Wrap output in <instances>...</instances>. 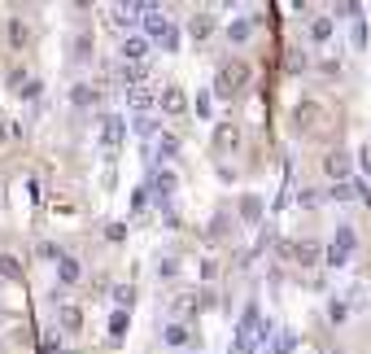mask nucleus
Returning <instances> with one entry per match:
<instances>
[{"label": "nucleus", "mask_w": 371, "mask_h": 354, "mask_svg": "<svg viewBox=\"0 0 371 354\" xmlns=\"http://www.w3.org/2000/svg\"><path fill=\"white\" fill-rule=\"evenodd\" d=\"M336 249H345V254H354V228L349 223H341V228H336V240H332Z\"/></svg>", "instance_id": "5701e85b"}, {"label": "nucleus", "mask_w": 371, "mask_h": 354, "mask_svg": "<svg viewBox=\"0 0 371 354\" xmlns=\"http://www.w3.org/2000/svg\"><path fill=\"white\" fill-rule=\"evenodd\" d=\"M105 236H109V240H123V236H127V228H123V223H109Z\"/></svg>", "instance_id": "4c0bfd02"}, {"label": "nucleus", "mask_w": 371, "mask_h": 354, "mask_svg": "<svg viewBox=\"0 0 371 354\" xmlns=\"http://www.w3.org/2000/svg\"><path fill=\"white\" fill-rule=\"evenodd\" d=\"M249 75H253V70H249V61L232 57V61H223V66H219V75H214V88H210V92H214V96H228V101H232L236 92H245Z\"/></svg>", "instance_id": "f257e3e1"}, {"label": "nucleus", "mask_w": 371, "mask_h": 354, "mask_svg": "<svg viewBox=\"0 0 371 354\" xmlns=\"http://www.w3.org/2000/svg\"><path fill=\"white\" fill-rule=\"evenodd\" d=\"M157 109H162V114H188L192 101H188V92L180 84H166L162 92H157Z\"/></svg>", "instance_id": "7ed1b4c3"}, {"label": "nucleus", "mask_w": 371, "mask_h": 354, "mask_svg": "<svg viewBox=\"0 0 371 354\" xmlns=\"http://www.w3.org/2000/svg\"><path fill=\"white\" fill-rule=\"evenodd\" d=\"M79 280H84V263H79L74 254H61V259H57V284L70 288V284H79Z\"/></svg>", "instance_id": "1a4fd4ad"}, {"label": "nucleus", "mask_w": 371, "mask_h": 354, "mask_svg": "<svg viewBox=\"0 0 371 354\" xmlns=\"http://www.w3.org/2000/svg\"><path fill=\"white\" fill-rule=\"evenodd\" d=\"M0 276H5V280H22V263L13 259V254H0Z\"/></svg>", "instance_id": "6ab92c4d"}, {"label": "nucleus", "mask_w": 371, "mask_h": 354, "mask_svg": "<svg viewBox=\"0 0 371 354\" xmlns=\"http://www.w3.org/2000/svg\"><path fill=\"white\" fill-rule=\"evenodd\" d=\"M236 140H240V132H236L232 123H219V127H214V144H219V149H232Z\"/></svg>", "instance_id": "f3484780"}, {"label": "nucleus", "mask_w": 371, "mask_h": 354, "mask_svg": "<svg viewBox=\"0 0 371 354\" xmlns=\"http://www.w3.org/2000/svg\"><path fill=\"white\" fill-rule=\"evenodd\" d=\"M240 215H245L249 223H258V215H262V201H258V197H245V201H240Z\"/></svg>", "instance_id": "bb28decb"}, {"label": "nucleus", "mask_w": 371, "mask_h": 354, "mask_svg": "<svg viewBox=\"0 0 371 354\" xmlns=\"http://www.w3.org/2000/svg\"><path fill=\"white\" fill-rule=\"evenodd\" d=\"M9 140V123H5V114H0V144Z\"/></svg>", "instance_id": "ea45409f"}, {"label": "nucleus", "mask_w": 371, "mask_h": 354, "mask_svg": "<svg viewBox=\"0 0 371 354\" xmlns=\"http://www.w3.org/2000/svg\"><path fill=\"white\" fill-rule=\"evenodd\" d=\"M118 53H123V61H132V66H140V61L149 57V40H144L140 31H132V36H123V44H118Z\"/></svg>", "instance_id": "6e6552de"}, {"label": "nucleus", "mask_w": 371, "mask_h": 354, "mask_svg": "<svg viewBox=\"0 0 371 354\" xmlns=\"http://www.w3.org/2000/svg\"><path fill=\"white\" fill-rule=\"evenodd\" d=\"M175 184H180V180H175V171H149V192H153V197H157V206H166L171 201V192H175Z\"/></svg>", "instance_id": "0eeeda50"}, {"label": "nucleus", "mask_w": 371, "mask_h": 354, "mask_svg": "<svg viewBox=\"0 0 371 354\" xmlns=\"http://www.w3.org/2000/svg\"><path fill=\"white\" fill-rule=\"evenodd\" d=\"M332 31H336L332 18H315V22H310V36H315V40H332Z\"/></svg>", "instance_id": "b1692460"}, {"label": "nucleus", "mask_w": 371, "mask_h": 354, "mask_svg": "<svg viewBox=\"0 0 371 354\" xmlns=\"http://www.w3.org/2000/svg\"><path fill=\"white\" fill-rule=\"evenodd\" d=\"M88 53H92V40H88V36H79V40H74V57H79V61H88Z\"/></svg>", "instance_id": "72a5a7b5"}, {"label": "nucleus", "mask_w": 371, "mask_h": 354, "mask_svg": "<svg viewBox=\"0 0 371 354\" xmlns=\"http://www.w3.org/2000/svg\"><path fill=\"white\" fill-rule=\"evenodd\" d=\"M123 136H127V118L123 114H105V127H101V140H105V149L114 153L118 144H123Z\"/></svg>", "instance_id": "9d476101"}, {"label": "nucleus", "mask_w": 371, "mask_h": 354, "mask_svg": "<svg viewBox=\"0 0 371 354\" xmlns=\"http://www.w3.org/2000/svg\"><path fill=\"white\" fill-rule=\"evenodd\" d=\"M114 302H118V311H132V302H136V288H114Z\"/></svg>", "instance_id": "7c9ffc66"}, {"label": "nucleus", "mask_w": 371, "mask_h": 354, "mask_svg": "<svg viewBox=\"0 0 371 354\" xmlns=\"http://www.w3.org/2000/svg\"><path fill=\"white\" fill-rule=\"evenodd\" d=\"M136 132H140V136H153L157 123H153V118H136Z\"/></svg>", "instance_id": "f704fd0d"}, {"label": "nucleus", "mask_w": 371, "mask_h": 354, "mask_svg": "<svg viewBox=\"0 0 371 354\" xmlns=\"http://www.w3.org/2000/svg\"><path fill=\"white\" fill-rule=\"evenodd\" d=\"M345 315H349V307H345L341 298H332V302H328V319H332V324H341Z\"/></svg>", "instance_id": "c756f323"}, {"label": "nucleus", "mask_w": 371, "mask_h": 354, "mask_svg": "<svg viewBox=\"0 0 371 354\" xmlns=\"http://www.w3.org/2000/svg\"><path fill=\"white\" fill-rule=\"evenodd\" d=\"M9 92H18V96H40V79H31L26 70H9Z\"/></svg>", "instance_id": "f8f14e48"}, {"label": "nucleus", "mask_w": 371, "mask_h": 354, "mask_svg": "<svg viewBox=\"0 0 371 354\" xmlns=\"http://www.w3.org/2000/svg\"><path fill=\"white\" fill-rule=\"evenodd\" d=\"M210 105H214V92H197V101H192L197 118H214V114H210Z\"/></svg>", "instance_id": "393cba45"}, {"label": "nucleus", "mask_w": 371, "mask_h": 354, "mask_svg": "<svg viewBox=\"0 0 371 354\" xmlns=\"http://www.w3.org/2000/svg\"><path fill=\"white\" fill-rule=\"evenodd\" d=\"M127 105L136 109V114H144V109H153L157 105V92L149 84H140V88H127Z\"/></svg>", "instance_id": "9b49d317"}, {"label": "nucleus", "mask_w": 371, "mask_h": 354, "mask_svg": "<svg viewBox=\"0 0 371 354\" xmlns=\"http://www.w3.org/2000/svg\"><path fill=\"white\" fill-rule=\"evenodd\" d=\"M336 18H349V22H354V18H363V5H358V0H345V5H336V9H332V22H336Z\"/></svg>", "instance_id": "4be33fe9"}, {"label": "nucleus", "mask_w": 371, "mask_h": 354, "mask_svg": "<svg viewBox=\"0 0 371 354\" xmlns=\"http://www.w3.org/2000/svg\"><path fill=\"white\" fill-rule=\"evenodd\" d=\"M31 40V31H26V22L22 18H9V48H22Z\"/></svg>", "instance_id": "a211bd4d"}, {"label": "nucleus", "mask_w": 371, "mask_h": 354, "mask_svg": "<svg viewBox=\"0 0 371 354\" xmlns=\"http://www.w3.org/2000/svg\"><path fill=\"white\" fill-rule=\"evenodd\" d=\"M349 36H354V48H367V18H354Z\"/></svg>", "instance_id": "cd10ccee"}, {"label": "nucleus", "mask_w": 371, "mask_h": 354, "mask_svg": "<svg viewBox=\"0 0 371 354\" xmlns=\"http://www.w3.org/2000/svg\"><path fill=\"white\" fill-rule=\"evenodd\" d=\"M157 153H162V157H175V153H180V136L157 132Z\"/></svg>", "instance_id": "412c9836"}, {"label": "nucleus", "mask_w": 371, "mask_h": 354, "mask_svg": "<svg viewBox=\"0 0 371 354\" xmlns=\"http://www.w3.org/2000/svg\"><path fill=\"white\" fill-rule=\"evenodd\" d=\"M44 350H48V354L61 350V332H48V337H44Z\"/></svg>", "instance_id": "e433bc0d"}, {"label": "nucleus", "mask_w": 371, "mask_h": 354, "mask_svg": "<svg viewBox=\"0 0 371 354\" xmlns=\"http://www.w3.org/2000/svg\"><path fill=\"white\" fill-rule=\"evenodd\" d=\"M144 206H149V192H144V188H140V192H136V197H132V210H144Z\"/></svg>", "instance_id": "58836bf2"}, {"label": "nucleus", "mask_w": 371, "mask_h": 354, "mask_svg": "<svg viewBox=\"0 0 371 354\" xmlns=\"http://www.w3.org/2000/svg\"><path fill=\"white\" fill-rule=\"evenodd\" d=\"M328 197H332V201H349V197H354L349 180H345V184H332V188H328Z\"/></svg>", "instance_id": "2f4dec72"}, {"label": "nucleus", "mask_w": 371, "mask_h": 354, "mask_svg": "<svg viewBox=\"0 0 371 354\" xmlns=\"http://www.w3.org/2000/svg\"><path fill=\"white\" fill-rule=\"evenodd\" d=\"M324 171L332 175L336 184H345V180H354V175H349V171H354V157H349L345 149H332V153L324 157Z\"/></svg>", "instance_id": "423d86ee"}, {"label": "nucleus", "mask_w": 371, "mask_h": 354, "mask_svg": "<svg viewBox=\"0 0 371 354\" xmlns=\"http://www.w3.org/2000/svg\"><path fill=\"white\" fill-rule=\"evenodd\" d=\"M188 31H192V40H210V31H214V18H210V13H192Z\"/></svg>", "instance_id": "2eb2a0df"}, {"label": "nucleus", "mask_w": 371, "mask_h": 354, "mask_svg": "<svg viewBox=\"0 0 371 354\" xmlns=\"http://www.w3.org/2000/svg\"><path fill=\"white\" fill-rule=\"evenodd\" d=\"M297 201H301V206H319V192H310V188H301V192H297Z\"/></svg>", "instance_id": "c9c22d12"}, {"label": "nucleus", "mask_w": 371, "mask_h": 354, "mask_svg": "<svg viewBox=\"0 0 371 354\" xmlns=\"http://www.w3.org/2000/svg\"><path fill=\"white\" fill-rule=\"evenodd\" d=\"M35 254H40L44 263H57V259H61V254H66V249H57V245H48V240H44V245H40Z\"/></svg>", "instance_id": "473e14b6"}, {"label": "nucleus", "mask_w": 371, "mask_h": 354, "mask_svg": "<svg viewBox=\"0 0 371 354\" xmlns=\"http://www.w3.org/2000/svg\"><path fill=\"white\" fill-rule=\"evenodd\" d=\"M162 341H166V346H188V328H184V324H166V328H162Z\"/></svg>", "instance_id": "aec40b11"}, {"label": "nucleus", "mask_w": 371, "mask_h": 354, "mask_svg": "<svg viewBox=\"0 0 371 354\" xmlns=\"http://www.w3.org/2000/svg\"><path fill=\"white\" fill-rule=\"evenodd\" d=\"M249 36H253V22H249V18H232V22H228V40H232V44H245Z\"/></svg>", "instance_id": "4468645a"}, {"label": "nucleus", "mask_w": 371, "mask_h": 354, "mask_svg": "<svg viewBox=\"0 0 371 354\" xmlns=\"http://www.w3.org/2000/svg\"><path fill=\"white\" fill-rule=\"evenodd\" d=\"M61 328H66V332H79V328H84V311L61 302Z\"/></svg>", "instance_id": "dca6fc26"}, {"label": "nucleus", "mask_w": 371, "mask_h": 354, "mask_svg": "<svg viewBox=\"0 0 371 354\" xmlns=\"http://www.w3.org/2000/svg\"><path fill=\"white\" fill-rule=\"evenodd\" d=\"M324 263H328V267H345V263H349V254H345V249H336V245H328V249H324Z\"/></svg>", "instance_id": "c85d7f7f"}, {"label": "nucleus", "mask_w": 371, "mask_h": 354, "mask_svg": "<svg viewBox=\"0 0 371 354\" xmlns=\"http://www.w3.org/2000/svg\"><path fill=\"white\" fill-rule=\"evenodd\" d=\"M96 101H101V96H96L92 84H74V88H70V105H74V109H92Z\"/></svg>", "instance_id": "ddd939ff"}, {"label": "nucleus", "mask_w": 371, "mask_h": 354, "mask_svg": "<svg viewBox=\"0 0 371 354\" xmlns=\"http://www.w3.org/2000/svg\"><path fill=\"white\" fill-rule=\"evenodd\" d=\"M319 254H324V249H319L315 240H293V245H284V259H288V263H297V267H315V263H319Z\"/></svg>", "instance_id": "39448f33"}, {"label": "nucleus", "mask_w": 371, "mask_h": 354, "mask_svg": "<svg viewBox=\"0 0 371 354\" xmlns=\"http://www.w3.org/2000/svg\"><path fill=\"white\" fill-rule=\"evenodd\" d=\"M140 22H144V40H162L166 31L175 26V22L166 18V13L157 9V5H144V18H140Z\"/></svg>", "instance_id": "20e7f679"}, {"label": "nucleus", "mask_w": 371, "mask_h": 354, "mask_svg": "<svg viewBox=\"0 0 371 354\" xmlns=\"http://www.w3.org/2000/svg\"><path fill=\"white\" fill-rule=\"evenodd\" d=\"M105 18H109V26H118L123 36H132V26L144 18V0H136V5H109Z\"/></svg>", "instance_id": "f03ea898"}, {"label": "nucleus", "mask_w": 371, "mask_h": 354, "mask_svg": "<svg viewBox=\"0 0 371 354\" xmlns=\"http://www.w3.org/2000/svg\"><path fill=\"white\" fill-rule=\"evenodd\" d=\"M127 324H132V319H127V311H114V315H109V337L118 341V337L127 332Z\"/></svg>", "instance_id": "a878e982"}]
</instances>
